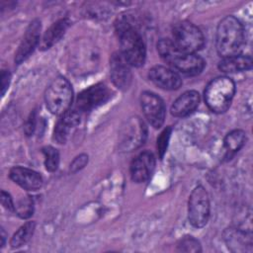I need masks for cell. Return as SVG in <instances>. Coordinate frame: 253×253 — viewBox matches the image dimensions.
<instances>
[{
	"mask_svg": "<svg viewBox=\"0 0 253 253\" xmlns=\"http://www.w3.org/2000/svg\"><path fill=\"white\" fill-rule=\"evenodd\" d=\"M1 204L8 211H14L15 210V206H14V203H13V200H12L11 196L8 193L4 192V191L1 192Z\"/></svg>",
	"mask_w": 253,
	"mask_h": 253,
	"instance_id": "cell-29",
	"label": "cell"
},
{
	"mask_svg": "<svg viewBox=\"0 0 253 253\" xmlns=\"http://www.w3.org/2000/svg\"><path fill=\"white\" fill-rule=\"evenodd\" d=\"M173 42L176 46L185 52L195 53L201 49L205 43V38L202 31L193 23L182 21L177 23L173 30Z\"/></svg>",
	"mask_w": 253,
	"mask_h": 253,
	"instance_id": "cell-5",
	"label": "cell"
},
{
	"mask_svg": "<svg viewBox=\"0 0 253 253\" xmlns=\"http://www.w3.org/2000/svg\"><path fill=\"white\" fill-rule=\"evenodd\" d=\"M140 105L144 117L154 127H160L165 119V106L162 99L152 92H143L140 96Z\"/></svg>",
	"mask_w": 253,
	"mask_h": 253,
	"instance_id": "cell-10",
	"label": "cell"
},
{
	"mask_svg": "<svg viewBox=\"0 0 253 253\" xmlns=\"http://www.w3.org/2000/svg\"><path fill=\"white\" fill-rule=\"evenodd\" d=\"M188 216L191 224L197 228L205 226L209 220L210 200L203 186H197L190 195Z\"/></svg>",
	"mask_w": 253,
	"mask_h": 253,
	"instance_id": "cell-8",
	"label": "cell"
},
{
	"mask_svg": "<svg viewBox=\"0 0 253 253\" xmlns=\"http://www.w3.org/2000/svg\"><path fill=\"white\" fill-rule=\"evenodd\" d=\"M148 77L156 86L165 90H176L182 84L181 77L176 71L162 65L152 67L148 72Z\"/></svg>",
	"mask_w": 253,
	"mask_h": 253,
	"instance_id": "cell-14",
	"label": "cell"
},
{
	"mask_svg": "<svg viewBox=\"0 0 253 253\" xmlns=\"http://www.w3.org/2000/svg\"><path fill=\"white\" fill-rule=\"evenodd\" d=\"M155 167V157L150 151L139 153L130 164V177L135 183L147 181Z\"/></svg>",
	"mask_w": 253,
	"mask_h": 253,
	"instance_id": "cell-13",
	"label": "cell"
},
{
	"mask_svg": "<svg viewBox=\"0 0 253 253\" xmlns=\"http://www.w3.org/2000/svg\"><path fill=\"white\" fill-rule=\"evenodd\" d=\"M120 38L121 53L130 66H141L145 61V44L134 23L128 17H122L116 24Z\"/></svg>",
	"mask_w": 253,
	"mask_h": 253,
	"instance_id": "cell-1",
	"label": "cell"
},
{
	"mask_svg": "<svg viewBox=\"0 0 253 253\" xmlns=\"http://www.w3.org/2000/svg\"><path fill=\"white\" fill-rule=\"evenodd\" d=\"M73 98L72 86L64 77H56L46 88L44 101L50 113L62 116L70 109Z\"/></svg>",
	"mask_w": 253,
	"mask_h": 253,
	"instance_id": "cell-4",
	"label": "cell"
},
{
	"mask_svg": "<svg viewBox=\"0 0 253 253\" xmlns=\"http://www.w3.org/2000/svg\"><path fill=\"white\" fill-rule=\"evenodd\" d=\"M111 96V91L103 83H97L83 90L77 97L75 108L83 113L89 112L106 103Z\"/></svg>",
	"mask_w": 253,
	"mask_h": 253,
	"instance_id": "cell-9",
	"label": "cell"
},
{
	"mask_svg": "<svg viewBox=\"0 0 253 253\" xmlns=\"http://www.w3.org/2000/svg\"><path fill=\"white\" fill-rule=\"evenodd\" d=\"M15 211L17 214L22 218H28L33 214L34 211V202L30 197H24L20 199L15 206Z\"/></svg>",
	"mask_w": 253,
	"mask_h": 253,
	"instance_id": "cell-23",
	"label": "cell"
},
{
	"mask_svg": "<svg viewBox=\"0 0 253 253\" xmlns=\"http://www.w3.org/2000/svg\"><path fill=\"white\" fill-rule=\"evenodd\" d=\"M244 44V29L234 16L224 17L217 25L215 45L218 54L227 57L239 54Z\"/></svg>",
	"mask_w": 253,
	"mask_h": 253,
	"instance_id": "cell-2",
	"label": "cell"
},
{
	"mask_svg": "<svg viewBox=\"0 0 253 253\" xmlns=\"http://www.w3.org/2000/svg\"><path fill=\"white\" fill-rule=\"evenodd\" d=\"M69 26H70V21L66 18L60 19L56 21L54 24H52L42 37V40L41 42V48L47 49L51 47L63 37V35L65 34Z\"/></svg>",
	"mask_w": 253,
	"mask_h": 253,
	"instance_id": "cell-19",
	"label": "cell"
},
{
	"mask_svg": "<svg viewBox=\"0 0 253 253\" xmlns=\"http://www.w3.org/2000/svg\"><path fill=\"white\" fill-rule=\"evenodd\" d=\"M252 67V58L249 55L235 54L222 57L218 63V68L224 73H236L248 70Z\"/></svg>",
	"mask_w": 253,
	"mask_h": 253,
	"instance_id": "cell-18",
	"label": "cell"
},
{
	"mask_svg": "<svg viewBox=\"0 0 253 253\" xmlns=\"http://www.w3.org/2000/svg\"><path fill=\"white\" fill-rule=\"evenodd\" d=\"M129 64L126 61L121 52H116L110 60V74L113 83L122 90L128 88L131 82Z\"/></svg>",
	"mask_w": 253,
	"mask_h": 253,
	"instance_id": "cell-12",
	"label": "cell"
},
{
	"mask_svg": "<svg viewBox=\"0 0 253 253\" xmlns=\"http://www.w3.org/2000/svg\"><path fill=\"white\" fill-rule=\"evenodd\" d=\"M87 162H88V156L86 154H81L77 156L70 164V171L77 172L78 170L82 169L87 164Z\"/></svg>",
	"mask_w": 253,
	"mask_h": 253,
	"instance_id": "cell-27",
	"label": "cell"
},
{
	"mask_svg": "<svg viewBox=\"0 0 253 253\" xmlns=\"http://www.w3.org/2000/svg\"><path fill=\"white\" fill-rule=\"evenodd\" d=\"M200 104V94L190 90L179 96L171 107V114L177 118H183L192 114Z\"/></svg>",
	"mask_w": 253,
	"mask_h": 253,
	"instance_id": "cell-16",
	"label": "cell"
},
{
	"mask_svg": "<svg viewBox=\"0 0 253 253\" xmlns=\"http://www.w3.org/2000/svg\"><path fill=\"white\" fill-rule=\"evenodd\" d=\"M235 92V84L227 76L212 79L205 90V101L213 113H224L230 106Z\"/></svg>",
	"mask_w": 253,
	"mask_h": 253,
	"instance_id": "cell-3",
	"label": "cell"
},
{
	"mask_svg": "<svg viewBox=\"0 0 253 253\" xmlns=\"http://www.w3.org/2000/svg\"><path fill=\"white\" fill-rule=\"evenodd\" d=\"M201 250L200 242L192 236L182 238L177 245V251L179 252H200Z\"/></svg>",
	"mask_w": 253,
	"mask_h": 253,
	"instance_id": "cell-25",
	"label": "cell"
},
{
	"mask_svg": "<svg viewBox=\"0 0 253 253\" xmlns=\"http://www.w3.org/2000/svg\"><path fill=\"white\" fill-rule=\"evenodd\" d=\"M71 128H72L71 126H69L66 122L60 119L54 127L53 139L57 143H64L67 140V137Z\"/></svg>",
	"mask_w": 253,
	"mask_h": 253,
	"instance_id": "cell-24",
	"label": "cell"
},
{
	"mask_svg": "<svg viewBox=\"0 0 253 253\" xmlns=\"http://www.w3.org/2000/svg\"><path fill=\"white\" fill-rule=\"evenodd\" d=\"M170 136H171V127L168 126L164 128V130L160 133V135L157 138V150L160 158H162L166 152Z\"/></svg>",
	"mask_w": 253,
	"mask_h": 253,
	"instance_id": "cell-26",
	"label": "cell"
},
{
	"mask_svg": "<svg viewBox=\"0 0 253 253\" xmlns=\"http://www.w3.org/2000/svg\"><path fill=\"white\" fill-rule=\"evenodd\" d=\"M42 154L44 157V166L46 170L50 172L55 171L59 164L58 151L52 146H45L42 148Z\"/></svg>",
	"mask_w": 253,
	"mask_h": 253,
	"instance_id": "cell-22",
	"label": "cell"
},
{
	"mask_svg": "<svg viewBox=\"0 0 253 253\" xmlns=\"http://www.w3.org/2000/svg\"><path fill=\"white\" fill-rule=\"evenodd\" d=\"M10 79H11V74L9 70H2L1 73V93L2 95L5 94L9 84H10Z\"/></svg>",
	"mask_w": 253,
	"mask_h": 253,
	"instance_id": "cell-30",
	"label": "cell"
},
{
	"mask_svg": "<svg viewBox=\"0 0 253 253\" xmlns=\"http://www.w3.org/2000/svg\"><path fill=\"white\" fill-rule=\"evenodd\" d=\"M9 176L12 181L28 191H36L42 186V176L38 172L26 167H13L10 170Z\"/></svg>",
	"mask_w": 253,
	"mask_h": 253,
	"instance_id": "cell-15",
	"label": "cell"
},
{
	"mask_svg": "<svg viewBox=\"0 0 253 253\" xmlns=\"http://www.w3.org/2000/svg\"><path fill=\"white\" fill-rule=\"evenodd\" d=\"M41 35V22L39 20H34L30 23L27 28L23 40L16 51L15 62L17 64L25 61L35 50L38 43L40 42Z\"/></svg>",
	"mask_w": 253,
	"mask_h": 253,
	"instance_id": "cell-11",
	"label": "cell"
},
{
	"mask_svg": "<svg viewBox=\"0 0 253 253\" xmlns=\"http://www.w3.org/2000/svg\"><path fill=\"white\" fill-rule=\"evenodd\" d=\"M246 141V133L241 129H234L228 132L224 137V147L230 154L237 152L242 148Z\"/></svg>",
	"mask_w": 253,
	"mask_h": 253,
	"instance_id": "cell-20",
	"label": "cell"
},
{
	"mask_svg": "<svg viewBox=\"0 0 253 253\" xmlns=\"http://www.w3.org/2000/svg\"><path fill=\"white\" fill-rule=\"evenodd\" d=\"M36 119H37V118H36V113L33 112V113L30 115V117H29V119L27 120L26 125H25V132H26L27 135L33 134V132H34V130H35V128H36V124H37V120H36Z\"/></svg>",
	"mask_w": 253,
	"mask_h": 253,
	"instance_id": "cell-28",
	"label": "cell"
},
{
	"mask_svg": "<svg viewBox=\"0 0 253 253\" xmlns=\"http://www.w3.org/2000/svg\"><path fill=\"white\" fill-rule=\"evenodd\" d=\"M163 60L186 75H197L205 67L204 59L196 53L185 52L173 44L164 54Z\"/></svg>",
	"mask_w": 253,
	"mask_h": 253,
	"instance_id": "cell-7",
	"label": "cell"
},
{
	"mask_svg": "<svg viewBox=\"0 0 253 253\" xmlns=\"http://www.w3.org/2000/svg\"><path fill=\"white\" fill-rule=\"evenodd\" d=\"M147 135L146 126L138 117H131L122 126L119 132V148L129 152L140 147Z\"/></svg>",
	"mask_w": 253,
	"mask_h": 253,
	"instance_id": "cell-6",
	"label": "cell"
},
{
	"mask_svg": "<svg viewBox=\"0 0 253 253\" xmlns=\"http://www.w3.org/2000/svg\"><path fill=\"white\" fill-rule=\"evenodd\" d=\"M36 223L34 221H28L23 224L12 236L10 244L13 248H18L25 245L32 237L35 231Z\"/></svg>",
	"mask_w": 253,
	"mask_h": 253,
	"instance_id": "cell-21",
	"label": "cell"
},
{
	"mask_svg": "<svg viewBox=\"0 0 253 253\" xmlns=\"http://www.w3.org/2000/svg\"><path fill=\"white\" fill-rule=\"evenodd\" d=\"M224 239L228 248L233 252L251 251L252 249L251 235L241 229H227L224 233Z\"/></svg>",
	"mask_w": 253,
	"mask_h": 253,
	"instance_id": "cell-17",
	"label": "cell"
}]
</instances>
